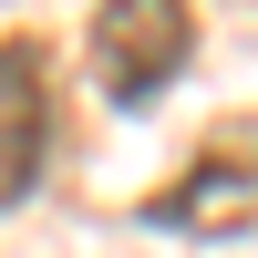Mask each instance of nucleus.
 Listing matches in <instances>:
<instances>
[{
    "mask_svg": "<svg viewBox=\"0 0 258 258\" xmlns=\"http://www.w3.org/2000/svg\"><path fill=\"white\" fill-rule=\"evenodd\" d=\"M186 52H197V11L186 0H103L93 11V73L124 114H145L186 73Z\"/></svg>",
    "mask_w": 258,
    "mask_h": 258,
    "instance_id": "nucleus-1",
    "label": "nucleus"
},
{
    "mask_svg": "<svg viewBox=\"0 0 258 258\" xmlns=\"http://www.w3.org/2000/svg\"><path fill=\"white\" fill-rule=\"evenodd\" d=\"M248 217H258V114L217 124V135L186 155V176L145 197V227H197V238H227V227H248Z\"/></svg>",
    "mask_w": 258,
    "mask_h": 258,
    "instance_id": "nucleus-2",
    "label": "nucleus"
},
{
    "mask_svg": "<svg viewBox=\"0 0 258 258\" xmlns=\"http://www.w3.org/2000/svg\"><path fill=\"white\" fill-rule=\"evenodd\" d=\"M52 114H41V41H0V207L31 197Z\"/></svg>",
    "mask_w": 258,
    "mask_h": 258,
    "instance_id": "nucleus-3",
    "label": "nucleus"
}]
</instances>
